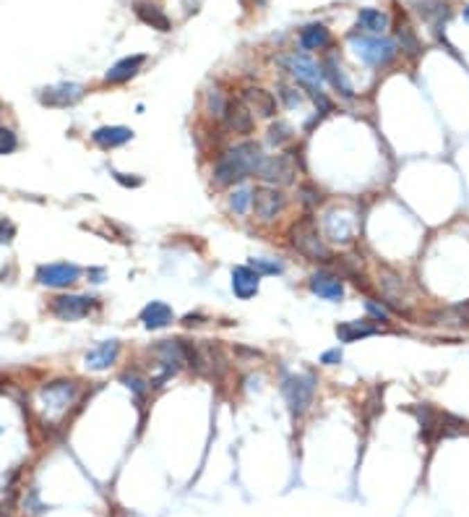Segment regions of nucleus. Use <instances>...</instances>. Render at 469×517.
I'll list each match as a JSON object with an SVG mask.
<instances>
[{
	"instance_id": "nucleus-1",
	"label": "nucleus",
	"mask_w": 469,
	"mask_h": 517,
	"mask_svg": "<svg viewBox=\"0 0 469 517\" xmlns=\"http://www.w3.org/2000/svg\"><path fill=\"white\" fill-rule=\"evenodd\" d=\"M264 157V149L256 141H243L232 149L219 154V160L214 162L212 181L216 188H230L235 183H243L248 175H256Z\"/></svg>"
},
{
	"instance_id": "nucleus-2",
	"label": "nucleus",
	"mask_w": 469,
	"mask_h": 517,
	"mask_svg": "<svg viewBox=\"0 0 469 517\" xmlns=\"http://www.w3.org/2000/svg\"><path fill=\"white\" fill-rule=\"evenodd\" d=\"M289 240H292L295 251H300L310 261H331L329 248L323 243L313 217H302V220H298L295 225L289 227Z\"/></svg>"
},
{
	"instance_id": "nucleus-3",
	"label": "nucleus",
	"mask_w": 469,
	"mask_h": 517,
	"mask_svg": "<svg viewBox=\"0 0 469 517\" xmlns=\"http://www.w3.org/2000/svg\"><path fill=\"white\" fill-rule=\"evenodd\" d=\"M350 42L355 55L363 63L373 65V68H386L396 58V44L391 40H384V37H357V34H352Z\"/></svg>"
},
{
	"instance_id": "nucleus-4",
	"label": "nucleus",
	"mask_w": 469,
	"mask_h": 517,
	"mask_svg": "<svg viewBox=\"0 0 469 517\" xmlns=\"http://www.w3.org/2000/svg\"><path fill=\"white\" fill-rule=\"evenodd\" d=\"M282 395L287 400L289 413L292 416H302L313 405V397H316V379L310 374H289L284 379V384H282Z\"/></svg>"
},
{
	"instance_id": "nucleus-5",
	"label": "nucleus",
	"mask_w": 469,
	"mask_h": 517,
	"mask_svg": "<svg viewBox=\"0 0 469 517\" xmlns=\"http://www.w3.org/2000/svg\"><path fill=\"white\" fill-rule=\"evenodd\" d=\"M76 387L74 379H55V381H47L44 387H40V405H42L47 413H65V410L74 405L76 400Z\"/></svg>"
},
{
	"instance_id": "nucleus-6",
	"label": "nucleus",
	"mask_w": 469,
	"mask_h": 517,
	"mask_svg": "<svg viewBox=\"0 0 469 517\" xmlns=\"http://www.w3.org/2000/svg\"><path fill=\"white\" fill-rule=\"evenodd\" d=\"M264 183H274V186H289L295 183V175H298V165L289 154H274V157H266L261 162V167L256 172Z\"/></svg>"
},
{
	"instance_id": "nucleus-7",
	"label": "nucleus",
	"mask_w": 469,
	"mask_h": 517,
	"mask_svg": "<svg viewBox=\"0 0 469 517\" xmlns=\"http://www.w3.org/2000/svg\"><path fill=\"white\" fill-rule=\"evenodd\" d=\"M94 309V298L89 295H55L50 301V313L60 322H78L89 316V311Z\"/></svg>"
},
{
	"instance_id": "nucleus-8",
	"label": "nucleus",
	"mask_w": 469,
	"mask_h": 517,
	"mask_svg": "<svg viewBox=\"0 0 469 517\" xmlns=\"http://www.w3.org/2000/svg\"><path fill=\"white\" fill-rule=\"evenodd\" d=\"M282 63L289 68V74L298 76L305 89H310V92H321L323 71H321V65L316 63L313 58H308L305 53H292V55H287V58H282Z\"/></svg>"
},
{
	"instance_id": "nucleus-9",
	"label": "nucleus",
	"mask_w": 469,
	"mask_h": 517,
	"mask_svg": "<svg viewBox=\"0 0 469 517\" xmlns=\"http://www.w3.org/2000/svg\"><path fill=\"white\" fill-rule=\"evenodd\" d=\"M81 277V270L76 264H68V261H55V264H42L37 270V282L44 285V288H71L74 282H78Z\"/></svg>"
},
{
	"instance_id": "nucleus-10",
	"label": "nucleus",
	"mask_w": 469,
	"mask_h": 517,
	"mask_svg": "<svg viewBox=\"0 0 469 517\" xmlns=\"http://www.w3.org/2000/svg\"><path fill=\"white\" fill-rule=\"evenodd\" d=\"M250 206H253L256 220H261V222H271V220H277V215L284 209V194L277 191L274 186H258L256 191H253V202H250Z\"/></svg>"
},
{
	"instance_id": "nucleus-11",
	"label": "nucleus",
	"mask_w": 469,
	"mask_h": 517,
	"mask_svg": "<svg viewBox=\"0 0 469 517\" xmlns=\"http://www.w3.org/2000/svg\"><path fill=\"white\" fill-rule=\"evenodd\" d=\"M84 97V86L81 84H74V81H63V84H55V86H44L40 92V102L47 105V108H74L78 99Z\"/></svg>"
},
{
	"instance_id": "nucleus-12",
	"label": "nucleus",
	"mask_w": 469,
	"mask_h": 517,
	"mask_svg": "<svg viewBox=\"0 0 469 517\" xmlns=\"http://www.w3.org/2000/svg\"><path fill=\"white\" fill-rule=\"evenodd\" d=\"M222 120H224V126L232 131V133H237V136H248V133H253V126H256L253 113L246 108L243 99H227V110H224Z\"/></svg>"
},
{
	"instance_id": "nucleus-13",
	"label": "nucleus",
	"mask_w": 469,
	"mask_h": 517,
	"mask_svg": "<svg viewBox=\"0 0 469 517\" xmlns=\"http://www.w3.org/2000/svg\"><path fill=\"white\" fill-rule=\"evenodd\" d=\"M151 356L160 361V366L164 368V377H172L178 368L185 363V347L182 340H162L151 347Z\"/></svg>"
},
{
	"instance_id": "nucleus-14",
	"label": "nucleus",
	"mask_w": 469,
	"mask_h": 517,
	"mask_svg": "<svg viewBox=\"0 0 469 517\" xmlns=\"http://www.w3.org/2000/svg\"><path fill=\"white\" fill-rule=\"evenodd\" d=\"M308 288L313 295H318L323 301L339 303L344 298V282H341L339 274H331V272H316L310 277Z\"/></svg>"
},
{
	"instance_id": "nucleus-15",
	"label": "nucleus",
	"mask_w": 469,
	"mask_h": 517,
	"mask_svg": "<svg viewBox=\"0 0 469 517\" xmlns=\"http://www.w3.org/2000/svg\"><path fill=\"white\" fill-rule=\"evenodd\" d=\"M240 99L246 102V108L250 113H256L258 118H274L277 115V97L271 92H266V89H261V86L243 89V97Z\"/></svg>"
},
{
	"instance_id": "nucleus-16",
	"label": "nucleus",
	"mask_w": 469,
	"mask_h": 517,
	"mask_svg": "<svg viewBox=\"0 0 469 517\" xmlns=\"http://www.w3.org/2000/svg\"><path fill=\"white\" fill-rule=\"evenodd\" d=\"M120 356V343L117 340H105V343L94 345L84 356V366L89 371H107Z\"/></svg>"
},
{
	"instance_id": "nucleus-17",
	"label": "nucleus",
	"mask_w": 469,
	"mask_h": 517,
	"mask_svg": "<svg viewBox=\"0 0 469 517\" xmlns=\"http://www.w3.org/2000/svg\"><path fill=\"white\" fill-rule=\"evenodd\" d=\"M323 230H326L329 240H334V243H347L355 236V220L341 215L339 209H331L326 220H323Z\"/></svg>"
},
{
	"instance_id": "nucleus-18",
	"label": "nucleus",
	"mask_w": 469,
	"mask_h": 517,
	"mask_svg": "<svg viewBox=\"0 0 469 517\" xmlns=\"http://www.w3.org/2000/svg\"><path fill=\"white\" fill-rule=\"evenodd\" d=\"M258 285H261V274H258L250 264H243V267H235L232 270V290L237 298H253L258 293Z\"/></svg>"
},
{
	"instance_id": "nucleus-19",
	"label": "nucleus",
	"mask_w": 469,
	"mask_h": 517,
	"mask_svg": "<svg viewBox=\"0 0 469 517\" xmlns=\"http://www.w3.org/2000/svg\"><path fill=\"white\" fill-rule=\"evenodd\" d=\"M321 71H323V79H329V84L339 92L341 97H347V99L355 97V89H352L350 79L344 74V68H341L339 60H336V55H326L323 63H321Z\"/></svg>"
},
{
	"instance_id": "nucleus-20",
	"label": "nucleus",
	"mask_w": 469,
	"mask_h": 517,
	"mask_svg": "<svg viewBox=\"0 0 469 517\" xmlns=\"http://www.w3.org/2000/svg\"><path fill=\"white\" fill-rule=\"evenodd\" d=\"M146 63V55H128L123 60H117L115 65H110V71L105 74V84H126L133 76L141 71V65Z\"/></svg>"
},
{
	"instance_id": "nucleus-21",
	"label": "nucleus",
	"mask_w": 469,
	"mask_h": 517,
	"mask_svg": "<svg viewBox=\"0 0 469 517\" xmlns=\"http://www.w3.org/2000/svg\"><path fill=\"white\" fill-rule=\"evenodd\" d=\"M130 139H133V131L126 126H102L92 133V141L99 149H117V147L128 144Z\"/></svg>"
},
{
	"instance_id": "nucleus-22",
	"label": "nucleus",
	"mask_w": 469,
	"mask_h": 517,
	"mask_svg": "<svg viewBox=\"0 0 469 517\" xmlns=\"http://www.w3.org/2000/svg\"><path fill=\"white\" fill-rule=\"evenodd\" d=\"M141 324L146 327V329H164V327H170L172 319H175V313H172V309L167 306V303L162 301H151L146 303L144 309H141Z\"/></svg>"
},
{
	"instance_id": "nucleus-23",
	"label": "nucleus",
	"mask_w": 469,
	"mask_h": 517,
	"mask_svg": "<svg viewBox=\"0 0 469 517\" xmlns=\"http://www.w3.org/2000/svg\"><path fill=\"white\" fill-rule=\"evenodd\" d=\"M133 8H136V16H139L144 24H149L151 29H157V32H170V19L164 16V11L162 8H157L154 3H146V0H136L133 3Z\"/></svg>"
},
{
	"instance_id": "nucleus-24",
	"label": "nucleus",
	"mask_w": 469,
	"mask_h": 517,
	"mask_svg": "<svg viewBox=\"0 0 469 517\" xmlns=\"http://www.w3.org/2000/svg\"><path fill=\"white\" fill-rule=\"evenodd\" d=\"M300 44L305 50H326L331 44V32L323 24H310L300 32Z\"/></svg>"
},
{
	"instance_id": "nucleus-25",
	"label": "nucleus",
	"mask_w": 469,
	"mask_h": 517,
	"mask_svg": "<svg viewBox=\"0 0 469 517\" xmlns=\"http://www.w3.org/2000/svg\"><path fill=\"white\" fill-rule=\"evenodd\" d=\"M378 334V327H373L370 322H344L336 327V337L341 343H357L363 337H373Z\"/></svg>"
},
{
	"instance_id": "nucleus-26",
	"label": "nucleus",
	"mask_w": 469,
	"mask_h": 517,
	"mask_svg": "<svg viewBox=\"0 0 469 517\" xmlns=\"http://www.w3.org/2000/svg\"><path fill=\"white\" fill-rule=\"evenodd\" d=\"M357 22H360L365 32L370 34H384L389 29V16L384 11H378V8H360Z\"/></svg>"
},
{
	"instance_id": "nucleus-27",
	"label": "nucleus",
	"mask_w": 469,
	"mask_h": 517,
	"mask_svg": "<svg viewBox=\"0 0 469 517\" xmlns=\"http://www.w3.org/2000/svg\"><path fill=\"white\" fill-rule=\"evenodd\" d=\"M203 110H206V115H209V118H214V120L224 118L227 99H224V95L219 92V89H209V92H206V97H203Z\"/></svg>"
},
{
	"instance_id": "nucleus-28",
	"label": "nucleus",
	"mask_w": 469,
	"mask_h": 517,
	"mask_svg": "<svg viewBox=\"0 0 469 517\" xmlns=\"http://www.w3.org/2000/svg\"><path fill=\"white\" fill-rule=\"evenodd\" d=\"M420 16H425L427 22L441 26V22L448 16V8L443 0H420Z\"/></svg>"
},
{
	"instance_id": "nucleus-29",
	"label": "nucleus",
	"mask_w": 469,
	"mask_h": 517,
	"mask_svg": "<svg viewBox=\"0 0 469 517\" xmlns=\"http://www.w3.org/2000/svg\"><path fill=\"white\" fill-rule=\"evenodd\" d=\"M396 37H399V44H402V50H404L407 55H417L420 50H423V42L417 40V34L412 32V26L402 24L399 32H396Z\"/></svg>"
},
{
	"instance_id": "nucleus-30",
	"label": "nucleus",
	"mask_w": 469,
	"mask_h": 517,
	"mask_svg": "<svg viewBox=\"0 0 469 517\" xmlns=\"http://www.w3.org/2000/svg\"><path fill=\"white\" fill-rule=\"evenodd\" d=\"M250 202H253V191H248V188H237L227 199V204H230V209H232L235 215H246Z\"/></svg>"
},
{
	"instance_id": "nucleus-31",
	"label": "nucleus",
	"mask_w": 469,
	"mask_h": 517,
	"mask_svg": "<svg viewBox=\"0 0 469 517\" xmlns=\"http://www.w3.org/2000/svg\"><path fill=\"white\" fill-rule=\"evenodd\" d=\"M289 139H292V126H289V123H284V120L271 123V129H268V144L282 147V144H287Z\"/></svg>"
},
{
	"instance_id": "nucleus-32",
	"label": "nucleus",
	"mask_w": 469,
	"mask_h": 517,
	"mask_svg": "<svg viewBox=\"0 0 469 517\" xmlns=\"http://www.w3.org/2000/svg\"><path fill=\"white\" fill-rule=\"evenodd\" d=\"M19 149V136L8 126H0V154H13Z\"/></svg>"
},
{
	"instance_id": "nucleus-33",
	"label": "nucleus",
	"mask_w": 469,
	"mask_h": 517,
	"mask_svg": "<svg viewBox=\"0 0 469 517\" xmlns=\"http://www.w3.org/2000/svg\"><path fill=\"white\" fill-rule=\"evenodd\" d=\"M250 267H253L261 277H264V274H282V270H284L279 261H268V258H253Z\"/></svg>"
},
{
	"instance_id": "nucleus-34",
	"label": "nucleus",
	"mask_w": 469,
	"mask_h": 517,
	"mask_svg": "<svg viewBox=\"0 0 469 517\" xmlns=\"http://www.w3.org/2000/svg\"><path fill=\"white\" fill-rule=\"evenodd\" d=\"M279 97H282V102L287 105V108H298V105H302V95H300L298 89H292V86H279Z\"/></svg>"
},
{
	"instance_id": "nucleus-35",
	"label": "nucleus",
	"mask_w": 469,
	"mask_h": 517,
	"mask_svg": "<svg viewBox=\"0 0 469 517\" xmlns=\"http://www.w3.org/2000/svg\"><path fill=\"white\" fill-rule=\"evenodd\" d=\"M13 236H16V227H13V222H8L6 217H0V246L11 243Z\"/></svg>"
},
{
	"instance_id": "nucleus-36",
	"label": "nucleus",
	"mask_w": 469,
	"mask_h": 517,
	"mask_svg": "<svg viewBox=\"0 0 469 517\" xmlns=\"http://www.w3.org/2000/svg\"><path fill=\"white\" fill-rule=\"evenodd\" d=\"M112 178H115V181H117L120 186H126V188H139V186L144 183V178H139V175H133V178H128L126 172H117V170H112Z\"/></svg>"
},
{
	"instance_id": "nucleus-37",
	"label": "nucleus",
	"mask_w": 469,
	"mask_h": 517,
	"mask_svg": "<svg viewBox=\"0 0 469 517\" xmlns=\"http://www.w3.org/2000/svg\"><path fill=\"white\" fill-rule=\"evenodd\" d=\"M123 381H128L126 387H128V389H133V392H136L139 397H141V395H144V392H146V381H144V379H139V377H136V374H126V377H123Z\"/></svg>"
},
{
	"instance_id": "nucleus-38",
	"label": "nucleus",
	"mask_w": 469,
	"mask_h": 517,
	"mask_svg": "<svg viewBox=\"0 0 469 517\" xmlns=\"http://www.w3.org/2000/svg\"><path fill=\"white\" fill-rule=\"evenodd\" d=\"M365 309H368V313L375 316L378 322H389V311H386L384 306H378L375 301H365Z\"/></svg>"
},
{
	"instance_id": "nucleus-39",
	"label": "nucleus",
	"mask_w": 469,
	"mask_h": 517,
	"mask_svg": "<svg viewBox=\"0 0 469 517\" xmlns=\"http://www.w3.org/2000/svg\"><path fill=\"white\" fill-rule=\"evenodd\" d=\"M321 363H326V366H336V363H341V350H339V347L326 350V353L321 356Z\"/></svg>"
},
{
	"instance_id": "nucleus-40",
	"label": "nucleus",
	"mask_w": 469,
	"mask_h": 517,
	"mask_svg": "<svg viewBox=\"0 0 469 517\" xmlns=\"http://www.w3.org/2000/svg\"><path fill=\"white\" fill-rule=\"evenodd\" d=\"M182 324H185V327H193V324H201V313H188V316L182 319Z\"/></svg>"
},
{
	"instance_id": "nucleus-41",
	"label": "nucleus",
	"mask_w": 469,
	"mask_h": 517,
	"mask_svg": "<svg viewBox=\"0 0 469 517\" xmlns=\"http://www.w3.org/2000/svg\"><path fill=\"white\" fill-rule=\"evenodd\" d=\"M89 274L94 277V280H92V282H102V274H105V272H102V270H92V272H89Z\"/></svg>"
},
{
	"instance_id": "nucleus-42",
	"label": "nucleus",
	"mask_w": 469,
	"mask_h": 517,
	"mask_svg": "<svg viewBox=\"0 0 469 517\" xmlns=\"http://www.w3.org/2000/svg\"><path fill=\"white\" fill-rule=\"evenodd\" d=\"M464 16H467V19H469V8H467V11H464Z\"/></svg>"
}]
</instances>
